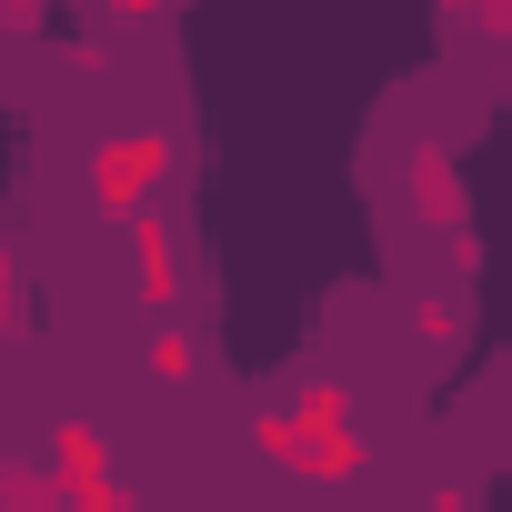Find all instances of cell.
<instances>
[{"instance_id":"cell-1","label":"cell","mask_w":512,"mask_h":512,"mask_svg":"<svg viewBox=\"0 0 512 512\" xmlns=\"http://www.w3.org/2000/svg\"><path fill=\"white\" fill-rule=\"evenodd\" d=\"M402 191H412L422 231L452 251V272L472 282V272H482V231H472V191H462V161H452V141H402Z\"/></svg>"},{"instance_id":"cell-2","label":"cell","mask_w":512,"mask_h":512,"mask_svg":"<svg viewBox=\"0 0 512 512\" xmlns=\"http://www.w3.org/2000/svg\"><path fill=\"white\" fill-rule=\"evenodd\" d=\"M171 181V131H111L91 141V211L101 221H141Z\"/></svg>"},{"instance_id":"cell-3","label":"cell","mask_w":512,"mask_h":512,"mask_svg":"<svg viewBox=\"0 0 512 512\" xmlns=\"http://www.w3.org/2000/svg\"><path fill=\"white\" fill-rule=\"evenodd\" d=\"M251 452H262L272 472H292V482H352L362 472V432H312L302 412H262V422H251Z\"/></svg>"},{"instance_id":"cell-4","label":"cell","mask_w":512,"mask_h":512,"mask_svg":"<svg viewBox=\"0 0 512 512\" xmlns=\"http://www.w3.org/2000/svg\"><path fill=\"white\" fill-rule=\"evenodd\" d=\"M51 472L71 482V502H81V512H131V492L111 482V432H101V422L61 412V422H51Z\"/></svg>"},{"instance_id":"cell-5","label":"cell","mask_w":512,"mask_h":512,"mask_svg":"<svg viewBox=\"0 0 512 512\" xmlns=\"http://www.w3.org/2000/svg\"><path fill=\"white\" fill-rule=\"evenodd\" d=\"M121 231H131V272H141V302H151V322H161V312H181V241H171L161 201H151L141 221H121Z\"/></svg>"},{"instance_id":"cell-6","label":"cell","mask_w":512,"mask_h":512,"mask_svg":"<svg viewBox=\"0 0 512 512\" xmlns=\"http://www.w3.org/2000/svg\"><path fill=\"white\" fill-rule=\"evenodd\" d=\"M141 382H151V392H191V382H201V342H191L171 312L141 332Z\"/></svg>"},{"instance_id":"cell-7","label":"cell","mask_w":512,"mask_h":512,"mask_svg":"<svg viewBox=\"0 0 512 512\" xmlns=\"http://www.w3.org/2000/svg\"><path fill=\"white\" fill-rule=\"evenodd\" d=\"M0 512H81V502L51 472V452H41V462H0Z\"/></svg>"},{"instance_id":"cell-8","label":"cell","mask_w":512,"mask_h":512,"mask_svg":"<svg viewBox=\"0 0 512 512\" xmlns=\"http://www.w3.org/2000/svg\"><path fill=\"white\" fill-rule=\"evenodd\" d=\"M402 322H412V352H422V362H452V352H462V302H452V292H412Z\"/></svg>"},{"instance_id":"cell-9","label":"cell","mask_w":512,"mask_h":512,"mask_svg":"<svg viewBox=\"0 0 512 512\" xmlns=\"http://www.w3.org/2000/svg\"><path fill=\"white\" fill-rule=\"evenodd\" d=\"M292 412H302L322 442H332V432H352V392H342V382H302V392H292Z\"/></svg>"},{"instance_id":"cell-10","label":"cell","mask_w":512,"mask_h":512,"mask_svg":"<svg viewBox=\"0 0 512 512\" xmlns=\"http://www.w3.org/2000/svg\"><path fill=\"white\" fill-rule=\"evenodd\" d=\"M442 11H452L462 31H482V41H492V61H512V0H442Z\"/></svg>"},{"instance_id":"cell-11","label":"cell","mask_w":512,"mask_h":512,"mask_svg":"<svg viewBox=\"0 0 512 512\" xmlns=\"http://www.w3.org/2000/svg\"><path fill=\"white\" fill-rule=\"evenodd\" d=\"M41 11H51V0H0V21H11V41H41Z\"/></svg>"},{"instance_id":"cell-12","label":"cell","mask_w":512,"mask_h":512,"mask_svg":"<svg viewBox=\"0 0 512 512\" xmlns=\"http://www.w3.org/2000/svg\"><path fill=\"white\" fill-rule=\"evenodd\" d=\"M432 512H472V492H462V472H442V482H432Z\"/></svg>"},{"instance_id":"cell-13","label":"cell","mask_w":512,"mask_h":512,"mask_svg":"<svg viewBox=\"0 0 512 512\" xmlns=\"http://www.w3.org/2000/svg\"><path fill=\"white\" fill-rule=\"evenodd\" d=\"M111 21H161V0H101Z\"/></svg>"}]
</instances>
